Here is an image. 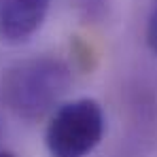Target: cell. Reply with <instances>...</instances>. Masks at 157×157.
I'll return each instance as SVG.
<instances>
[{
    "label": "cell",
    "instance_id": "1",
    "mask_svg": "<svg viewBox=\"0 0 157 157\" xmlns=\"http://www.w3.org/2000/svg\"><path fill=\"white\" fill-rule=\"evenodd\" d=\"M72 85L70 66L53 55H38L11 66L2 78L6 106L24 119H40Z\"/></svg>",
    "mask_w": 157,
    "mask_h": 157
},
{
    "label": "cell",
    "instance_id": "2",
    "mask_svg": "<svg viewBox=\"0 0 157 157\" xmlns=\"http://www.w3.org/2000/svg\"><path fill=\"white\" fill-rule=\"evenodd\" d=\"M104 110L91 98L66 102L51 117L45 144L51 157H87L104 136Z\"/></svg>",
    "mask_w": 157,
    "mask_h": 157
},
{
    "label": "cell",
    "instance_id": "3",
    "mask_svg": "<svg viewBox=\"0 0 157 157\" xmlns=\"http://www.w3.org/2000/svg\"><path fill=\"white\" fill-rule=\"evenodd\" d=\"M51 0H0V40L21 45L34 36L47 13Z\"/></svg>",
    "mask_w": 157,
    "mask_h": 157
},
{
    "label": "cell",
    "instance_id": "4",
    "mask_svg": "<svg viewBox=\"0 0 157 157\" xmlns=\"http://www.w3.org/2000/svg\"><path fill=\"white\" fill-rule=\"evenodd\" d=\"M147 43H149L151 51L157 55V0H153L151 15H149V24H147Z\"/></svg>",
    "mask_w": 157,
    "mask_h": 157
},
{
    "label": "cell",
    "instance_id": "5",
    "mask_svg": "<svg viewBox=\"0 0 157 157\" xmlns=\"http://www.w3.org/2000/svg\"><path fill=\"white\" fill-rule=\"evenodd\" d=\"M0 157H17V155H13L11 151H2V149H0Z\"/></svg>",
    "mask_w": 157,
    "mask_h": 157
},
{
    "label": "cell",
    "instance_id": "6",
    "mask_svg": "<svg viewBox=\"0 0 157 157\" xmlns=\"http://www.w3.org/2000/svg\"><path fill=\"white\" fill-rule=\"evenodd\" d=\"M0 136H2V125H0Z\"/></svg>",
    "mask_w": 157,
    "mask_h": 157
}]
</instances>
